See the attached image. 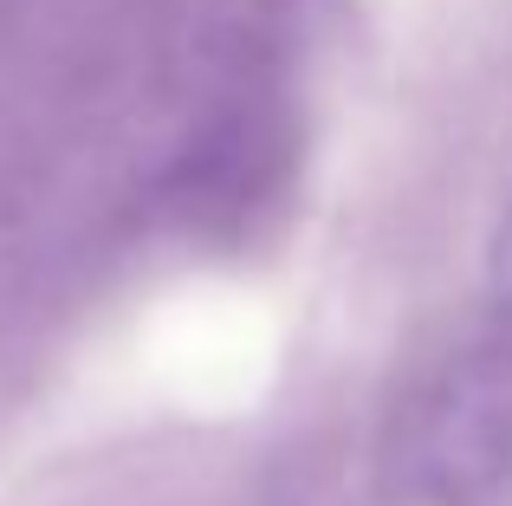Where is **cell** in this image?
I'll list each match as a JSON object with an SVG mask.
<instances>
[{
  "mask_svg": "<svg viewBox=\"0 0 512 506\" xmlns=\"http://www.w3.org/2000/svg\"><path fill=\"white\" fill-rule=\"evenodd\" d=\"M402 506H493L512 487V338L480 325L409 396L383 442Z\"/></svg>",
  "mask_w": 512,
  "mask_h": 506,
  "instance_id": "obj_1",
  "label": "cell"
},
{
  "mask_svg": "<svg viewBox=\"0 0 512 506\" xmlns=\"http://www.w3.org/2000/svg\"><path fill=\"white\" fill-rule=\"evenodd\" d=\"M480 325L512 338V208L500 215V228L487 241V318Z\"/></svg>",
  "mask_w": 512,
  "mask_h": 506,
  "instance_id": "obj_2",
  "label": "cell"
}]
</instances>
